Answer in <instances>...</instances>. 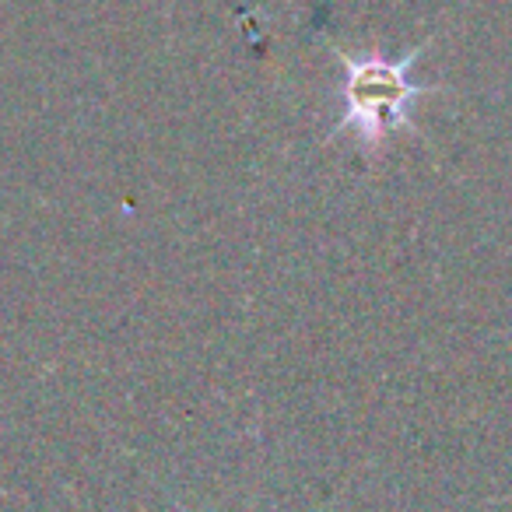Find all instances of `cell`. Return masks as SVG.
Listing matches in <instances>:
<instances>
[{
    "mask_svg": "<svg viewBox=\"0 0 512 512\" xmlns=\"http://www.w3.org/2000/svg\"><path fill=\"white\" fill-rule=\"evenodd\" d=\"M176 509H179V512H190V509H186V505H179V502H176ZM327 509H330V505H323L320 512H327Z\"/></svg>",
    "mask_w": 512,
    "mask_h": 512,
    "instance_id": "7a4b0ae2",
    "label": "cell"
},
{
    "mask_svg": "<svg viewBox=\"0 0 512 512\" xmlns=\"http://www.w3.org/2000/svg\"><path fill=\"white\" fill-rule=\"evenodd\" d=\"M320 39L330 46L337 60H341V99H344V113L337 120V127L323 137V144H330L341 134H355L358 148L369 158H376L383 151V144L390 141V134L407 130V134H418L411 120V109L418 99L425 95H439L446 92L442 85H418L411 81V67L418 64L421 53L432 46L435 36L421 39L414 50H407L404 57H383L379 50L369 53H344L327 32H320Z\"/></svg>",
    "mask_w": 512,
    "mask_h": 512,
    "instance_id": "6da1fadb",
    "label": "cell"
}]
</instances>
